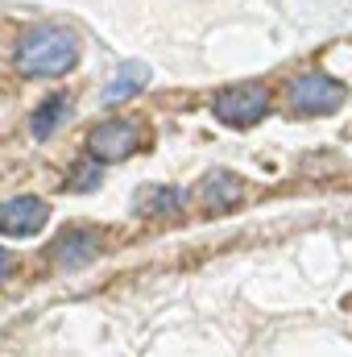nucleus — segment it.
<instances>
[{
  "label": "nucleus",
  "instance_id": "obj_12",
  "mask_svg": "<svg viewBox=\"0 0 352 357\" xmlns=\"http://www.w3.org/2000/svg\"><path fill=\"white\" fill-rule=\"evenodd\" d=\"M13 270H17V258H13V254H8V250L0 245V287H4L8 278H13Z\"/></svg>",
  "mask_w": 352,
  "mask_h": 357
},
{
  "label": "nucleus",
  "instance_id": "obj_2",
  "mask_svg": "<svg viewBox=\"0 0 352 357\" xmlns=\"http://www.w3.org/2000/svg\"><path fill=\"white\" fill-rule=\"evenodd\" d=\"M349 104V88L323 71H307V75H294L290 88H286V108L294 116H328L336 108Z\"/></svg>",
  "mask_w": 352,
  "mask_h": 357
},
{
  "label": "nucleus",
  "instance_id": "obj_3",
  "mask_svg": "<svg viewBox=\"0 0 352 357\" xmlns=\"http://www.w3.org/2000/svg\"><path fill=\"white\" fill-rule=\"evenodd\" d=\"M211 112L216 121L232 125V129H249L257 125L265 112H269V88L265 84H237V88H224L211 100Z\"/></svg>",
  "mask_w": 352,
  "mask_h": 357
},
{
  "label": "nucleus",
  "instance_id": "obj_10",
  "mask_svg": "<svg viewBox=\"0 0 352 357\" xmlns=\"http://www.w3.org/2000/svg\"><path fill=\"white\" fill-rule=\"evenodd\" d=\"M145 88V67H120L116 75H112V84L104 88V100H129L133 91H141Z\"/></svg>",
  "mask_w": 352,
  "mask_h": 357
},
{
  "label": "nucleus",
  "instance_id": "obj_7",
  "mask_svg": "<svg viewBox=\"0 0 352 357\" xmlns=\"http://www.w3.org/2000/svg\"><path fill=\"white\" fill-rule=\"evenodd\" d=\"M241 199H245V183H241V175H232V171H211V175L203 178V187H199V204L211 216L232 212Z\"/></svg>",
  "mask_w": 352,
  "mask_h": 357
},
{
  "label": "nucleus",
  "instance_id": "obj_4",
  "mask_svg": "<svg viewBox=\"0 0 352 357\" xmlns=\"http://www.w3.org/2000/svg\"><path fill=\"white\" fill-rule=\"evenodd\" d=\"M137 142H141V129L133 121H104L91 129L88 150L95 162H125L137 150Z\"/></svg>",
  "mask_w": 352,
  "mask_h": 357
},
{
  "label": "nucleus",
  "instance_id": "obj_6",
  "mask_svg": "<svg viewBox=\"0 0 352 357\" xmlns=\"http://www.w3.org/2000/svg\"><path fill=\"white\" fill-rule=\"evenodd\" d=\"M99 250H104V233L79 225V229H67V233L50 245V258H54L58 270H79V266H88V262H95Z\"/></svg>",
  "mask_w": 352,
  "mask_h": 357
},
{
  "label": "nucleus",
  "instance_id": "obj_1",
  "mask_svg": "<svg viewBox=\"0 0 352 357\" xmlns=\"http://www.w3.org/2000/svg\"><path fill=\"white\" fill-rule=\"evenodd\" d=\"M75 63H79V42H75V33H67L58 25H38L17 46L21 75H67Z\"/></svg>",
  "mask_w": 352,
  "mask_h": 357
},
{
  "label": "nucleus",
  "instance_id": "obj_5",
  "mask_svg": "<svg viewBox=\"0 0 352 357\" xmlns=\"http://www.w3.org/2000/svg\"><path fill=\"white\" fill-rule=\"evenodd\" d=\"M46 220H50V208L38 195H13L0 204V233L4 237H33L46 229Z\"/></svg>",
  "mask_w": 352,
  "mask_h": 357
},
{
  "label": "nucleus",
  "instance_id": "obj_9",
  "mask_svg": "<svg viewBox=\"0 0 352 357\" xmlns=\"http://www.w3.org/2000/svg\"><path fill=\"white\" fill-rule=\"evenodd\" d=\"M71 112V100L63 96V91H54V96H46L42 104H38V112H33V121H29V129H33V137H50L54 129H58V121Z\"/></svg>",
  "mask_w": 352,
  "mask_h": 357
},
{
  "label": "nucleus",
  "instance_id": "obj_11",
  "mask_svg": "<svg viewBox=\"0 0 352 357\" xmlns=\"http://www.w3.org/2000/svg\"><path fill=\"white\" fill-rule=\"evenodd\" d=\"M99 167H104V162H95V158L79 162V167H75V183H71V187H75V191H91V187H99Z\"/></svg>",
  "mask_w": 352,
  "mask_h": 357
},
{
  "label": "nucleus",
  "instance_id": "obj_8",
  "mask_svg": "<svg viewBox=\"0 0 352 357\" xmlns=\"http://www.w3.org/2000/svg\"><path fill=\"white\" fill-rule=\"evenodd\" d=\"M137 212L150 216V220H158V216H175V212H182V191H178V187H166V183L145 187V191L137 195Z\"/></svg>",
  "mask_w": 352,
  "mask_h": 357
}]
</instances>
